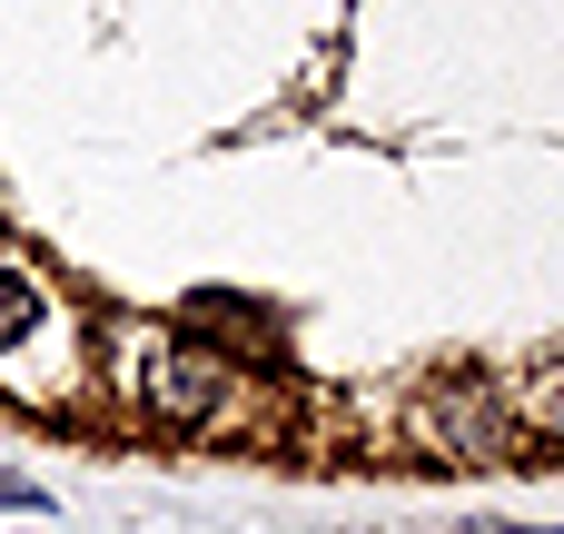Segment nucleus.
Returning a JSON list of instances; mask_svg holds the SVG:
<instances>
[{
    "label": "nucleus",
    "mask_w": 564,
    "mask_h": 534,
    "mask_svg": "<svg viewBox=\"0 0 564 534\" xmlns=\"http://www.w3.org/2000/svg\"><path fill=\"white\" fill-rule=\"evenodd\" d=\"M525 426H535V456H564V386L535 406V416H525Z\"/></svg>",
    "instance_id": "3"
},
{
    "label": "nucleus",
    "mask_w": 564,
    "mask_h": 534,
    "mask_svg": "<svg viewBox=\"0 0 564 534\" xmlns=\"http://www.w3.org/2000/svg\"><path fill=\"white\" fill-rule=\"evenodd\" d=\"M506 534H564V525H506Z\"/></svg>",
    "instance_id": "5"
},
{
    "label": "nucleus",
    "mask_w": 564,
    "mask_h": 534,
    "mask_svg": "<svg viewBox=\"0 0 564 534\" xmlns=\"http://www.w3.org/2000/svg\"><path fill=\"white\" fill-rule=\"evenodd\" d=\"M0 505H50V495H40L30 476H0Z\"/></svg>",
    "instance_id": "4"
},
{
    "label": "nucleus",
    "mask_w": 564,
    "mask_h": 534,
    "mask_svg": "<svg viewBox=\"0 0 564 534\" xmlns=\"http://www.w3.org/2000/svg\"><path fill=\"white\" fill-rule=\"evenodd\" d=\"M40 317H50L40 277H30V268H0V357H10V347H30V337H40Z\"/></svg>",
    "instance_id": "2"
},
{
    "label": "nucleus",
    "mask_w": 564,
    "mask_h": 534,
    "mask_svg": "<svg viewBox=\"0 0 564 534\" xmlns=\"http://www.w3.org/2000/svg\"><path fill=\"white\" fill-rule=\"evenodd\" d=\"M119 396L149 426H218L238 386H228L218 347H198L188 327H129L119 337Z\"/></svg>",
    "instance_id": "1"
}]
</instances>
